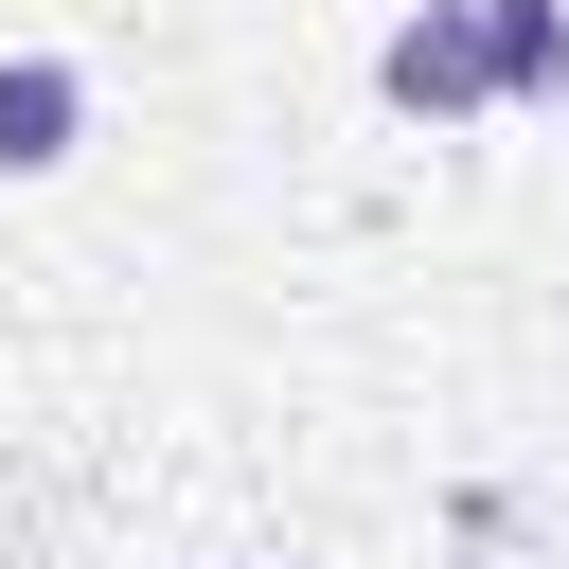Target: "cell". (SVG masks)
Masks as SVG:
<instances>
[{
  "label": "cell",
  "instance_id": "1",
  "mask_svg": "<svg viewBox=\"0 0 569 569\" xmlns=\"http://www.w3.org/2000/svg\"><path fill=\"white\" fill-rule=\"evenodd\" d=\"M373 89H391L409 124H480V107H498V89H480V18H462V0H409V18L373 36Z\"/></svg>",
  "mask_w": 569,
  "mask_h": 569
},
{
  "label": "cell",
  "instance_id": "2",
  "mask_svg": "<svg viewBox=\"0 0 569 569\" xmlns=\"http://www.w3.org/2000/svg\"><path fill=\"white\" fill-rule=\"evenodd\" d=\"M89 142V71L71 53H0V178H71Z\"/></svg>",
  "mask_w": 569,
  "mask_h": 569
},
{
  "label": "cell",
  "instance_id": "3",
  "mask_svg": "<svg viewBox=\"0 0 569 569\" xmlns=\"http://www.w3.org/2000/svg\"><path fill=\"white\" fill-rule=\"evenodd\" d=\"M480 18V89L498 107H569V0H462Z\"/></svg>",
  "mask_w": 569,
  "mask_h": 569
}]
</instances>
